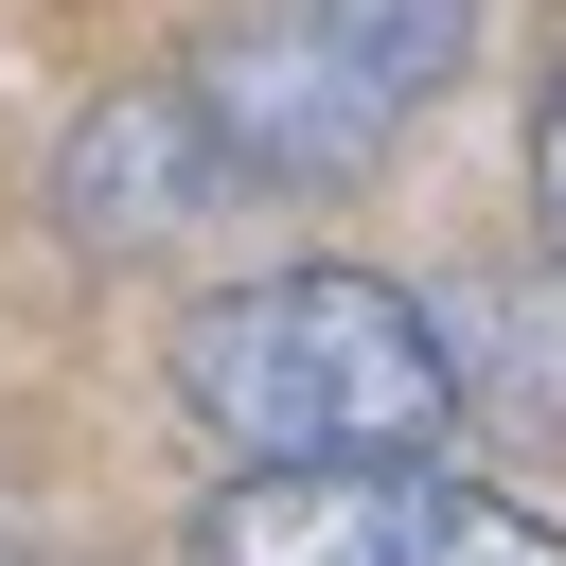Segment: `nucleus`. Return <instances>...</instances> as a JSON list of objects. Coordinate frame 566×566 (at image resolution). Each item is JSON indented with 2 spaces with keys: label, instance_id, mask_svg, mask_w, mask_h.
Returning <instances> with one entry per match:
<instances>
[{
  "label": "nucleus",
  "instance_id": "f257e3e1",
  "mask_svg": "<svg viewBox=\"0 0 566 566\" xmlns=\"http://www.w3.org/2000/svg\"><path fill=\"white\" fill-rule=\"evenodd\" d=\"M177 407L248 478H371V460H442L460 354L371 265H265V283H212L177 318Z\"/></svg>",
  "mask_w": 566,
  "mask_h": 566
},
{
  "label": "nucleus",
  "instance_id": "f03ea898",
  "mask_svg": "<svg viewBox=\"0 0 566 566\" xmlns=\"http://www.w3.org/2000/svg\"><path fill=\"white\" fill-rule=\"evenodd\" d=\"M478 53V0H212L177 53V106L230 195H336L371 177Z\"/></svg>",
  "mask_w": 566,
  "mask_h": 566
},
{
  "label": "nucleus",
  "instance_id": "7ed1b4c3",
  "mask_svg": "<svg viewBox=\"0 0 566 566\" xmlns=\"http://www.w3.org/2000/svg\"><path fill=\"white\" fill-rule=\"evenodd\" d=\"M195 566H566V513L442 478V460H371V478H230L195 513Z\"/></svg>",
  "mask_w": 566,
  "mask_h": 566
},
{
  "label": "nucleus",
  "instance_id": "20e7f679",
  "mask_svg": "<svg viewBox=\"0 0 566 566\" xmlns=\"http://www.w3.org/2000/svg\"><path fill=\"white\" fill-rule=\"evenodd\" d=\"M53 212H71V248H177V230H212V212H248L230 177H212V142H195V106H177V71L159 88H106L71 142H53Z\"/></svg>",
  "mask_w": 566,
  "mask_h": 566
},
{
  "label": "nucleus",
  "instance_id": "39448f33",
  "mask_svg": "<svg viewBox=\"0 0 566 566\" xmlns=\"http://www.w3.org/2000/svg\"><path fill=\"white\" fill-rule=\"evenodd\" d=\"M531 212H548V265H566V71H548V106H531Z\"/></svg>",
  "mask_w": 566,
  "mask_h": 566
},
{
  "label": "nucleus",
  "instance_id": "423d86ee",
  "mask_svg": "<svg viewBox=\"0 0 566 566\" xmlns=\"http://www.w3.org/2000/svg\"><path fill=\"white\" fill-rule=\"evenodd\" d=\"M0 566H18V495H0Z\"/></svg>",
  "mask_w": 566,
  "mask_h": 566
}]
</instances>
